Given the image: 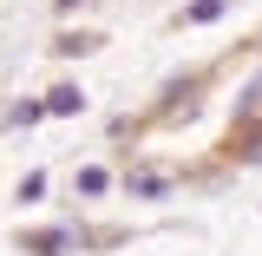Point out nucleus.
Here are the masks:
<instances>
[{
    "mask_svg": "<svg viewBox=\"0 0 262 256\" xmlns=\"http://www.w3.org/2000/svg\"><path fill=\"white\" fill-rule=\"evenodd\" d=\"M210 79H216L210 66L164 79V92H158V105H151V119H144V125H190V119H196V105H203V92H210Z\"/></svg>",
    "mask_w": 262,
    "mask_h": 256,
    "instance_id": "nucleus-1",
    "label": "nucleus"
},
{
    "mask_svg": "<svg viewBox=\"0 0 262 256\" xmlns=\"http://www.w3.org/2000/svg\"><path fill=\"white\" fill-rule=\"evenodd\" d=\"M13 250L20 256H85V224L66 217V224H27L13 230Z\"/></svg>",
    "mask_w": 262,
    "mask_h": 256,
    "instance_id": "nucleus-2",
    "label": "nucleus"
},
{
    "mask_svg": "<svg viewBox=\"0 0 262 256\" xmlns=\"http://www.w3.org/2000/svg\"><path fill=\"white\" fill-rule=\"evenodd\" d=\"M118 191H125L131 204H164V197L177 191V178H164L151 164H131V171H118Z\"/></svg>",
    "mask_w": 262,
    "mask_h": 256,
    "instance_id": "nucleus-3",
    "label": "nucleus"
},
{
    "mask_svg": "<svg viewBox=\"0 0 262 256\" xmlns=\"http://www.w3.org/2000/svg\"><path fill=\"white\" fill-rule=\"evenodd\" d=\"M262 125V60H256V72L236 86V99H229V138L236 131H256Z\"/></svg>",
    "mask_w": 262,
    "mask_h": 256,
    "instance_id": "nucleus-4",
    "label": "nucleus"
},
{
    "mask_svg": "<svg viewBox=\"0 0 262 256\" xmlns=\"http://www.w3.org/2000/svg\"><path fill=\"white\" fill-rule=\"evenodd\" d=\"M105 191H118V171L112 164H79L72 171V204H98Z\"/></svg>",
    "mask_w": 262,
    "mask_h": 256,
    "instance_id": "nucleus-5",
    "label": "nucleus"
},
{
    "mask_svg": "<svg viewBox=\"0 0 262 256\" xmlns=\"http://www.w3.org/2000/svg\"><path fill=\"white\" fill-rule=\"evenodd\" d=\"M85 105H92V99H85L79 79H53V86H46V119H79Z\"/></svg>",
    "mask_w": 262,
    "mask_h": 256,
    "instance_id": "nucleus-6",
    "label": "nucleus"
},
{
    "mask_svg": "<svg viewBox=\"0 0 262 256\" xmlns=\"http://www.w3.org/2000/svg\"><path fill=\"white\" fill-rule=\"evenodd\" d=\"M33 125H46V92H27L0 112V131H33Z\"/></svg>",
    "mask_w": 262,
    "mask_h": 256,
    "instance_id": "nucleus-7",
    "label": "nucleus"
},
{
    "mask_svg": "<svg viewBox=\"0 0 262 256\" xmlns=\"http://www.w3.org/2000/svg\"><path fill=\"white\" fill-rule=\"evenodd\" d=\"M98 46H105V33H92V27H59L53 33V60H85V53H98Z\"/></svg>",
    "mask_w": 262,
    "mask_h": 256,
    "instance_id": "nucleus-8",
    "label": "nucleus"
},
{
    "mask_svg": "<svg viewBox=\"0 0 262 256\" xmlns=\"http://www.w3.org/2000/svg\"><path fill=\"white\" fill-rule=\"evenodd\" d=\"M229 7H236V0H184V13H177L170 27H216Z\"/></svg>",
    "mask_w": 262,
    "mask_h": 256,
    "instance_id": "nucleus-9",
    "label": "nucleus"
},
{
    "mask_svg": "<svg viewBox=\"0 0 262 256\" xmlns=\"http://www.w3.org/2000/svg\"><path fill=\"white\" fill-rule=\"evenodd\" d=\"M229 158L236 164H262V125L256 131H236V138H229Z\"/></svg>",
    "mask_w": 262,
    "mask_h": 256,
    "instance_id": "nucleus-10",
    "label": "nucleus"
},
{
    "mask_svg": "<svg viewBox=\"0 0 262 256\" xmlns=\"http://www.w3.org/2000/svg\"><path fill=\"white\" fill-rule=\"evenodd\" d=\"M46 191H53V178H46V171H20V184H13V197H20V204H39Z\"/></svg>",
    "mask_w": 262,
    "mask_h": 256,
    "instance_id": "nucleus-11",
    "label": "nucleus"
},
{
    "mask_svg": "<svg viewBox=\"0 0 262 256\" xmlns=\"http://www.w3.org/2000/svg\"><path fill=\"white\" fill-rule=\"evenodd\" d=\"M131 230H85V256H105V250H118Z\"/></svg>",
    "mask_w": 262,
    "mask_h": 256,
    "instance_id": "nucleus-12",
    "label": "nucleus"
},
{
    "mask_svg": "<svg viewBox=\"0 0 262 256\" xmlns=\"http://www.w3.org/2000/svg\"><path fill=\"white\" fill-rule=\"evenodd\" d=\"M79 7H85V0H53V20H72Z\"/></svg>",
    "mask_w": 262,
    "mask_h": 256,
    "instance_id": "nucleus-13",
    "label": "nucleus"
}]
</instances>
